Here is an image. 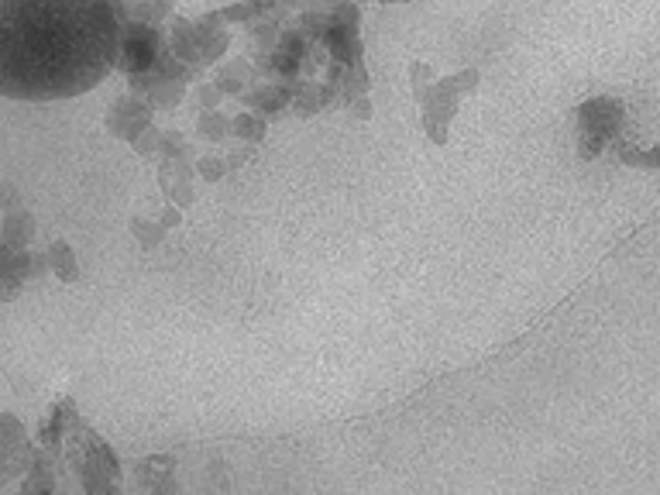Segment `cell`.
Returning <instances> with one entry per match:
<instances>
[{"label": "cell", "instance_id": "12", "mask_svg": "<svg viewBox=\"0 0 660 495\" xmlns=\"http://www.w3.org/2000/svg\"><path fill=\"white\" fill-rule=\"evenodd\" d=\"M327 28H330V11H303L296 18V31H300L306 42H324Z\"/></svg>", "mask_w": 660, "mask_h": 495}, {"label": "cell", "instance_id": "1", "mask_svg": "<svg viewBox=\"0 0 660 495\" xmlns=\"http://www.w3.org/2000/svg\"><path fill=\"white\" fill-rule=\"evenodd\" d=\"M117 42L110 0H0V97H80L114 69Z\"/></svg>", "mask_w": 660, "mask_h": 495}, {"label": "cell", "instance_id": "23", "mask_svg": "<svg viewBox=\"0 0 660 495\" xmlns=\"http://www.w3.org/2000/svg\"><path fill=\"white\" fill-rule=\"evenodd\" d=\"M351 110H355V117H361V121H368V117H372V104H368V97L351 100Z\"/></svg>", "mask_w": 660, "mask_h": 495}, {"label": "cell", "instance_id": "6", "mask_svg": "<svg viewBox=\"0 0 660 495\" xmlns=\"http://www.w3.org/2000/svg\"><path fill=\"white\" fill-rule=\"evenodd\" d=\"M152 128V104L141 97H121L107 114V131L121 141H135L141 131Z\"/></svg>", "mask_w": 660, "mask_h": 495}, {"label": "cell", "instance_id": "13", "mask_svg": "<svg viewBox=\"0 0 660 495\" xmlns=\"http://www.w3.org/2000/svg\"><path fill=\"white\" fill-rule=\"evenodd\" d=\"M217 14H220L224 25H248V21H262L265 18V11H262L258 0H241V4H231V7H224V11H217Z\"/></svg>", "mask_w": 660, "mask_h": 495}, {"label": "cell", "instance_id": "26", "mask_svg": "<svg viewBox=\"0 0 660 495\" xmlns=\"http://www.w3.org/2000/svg\"><path fill=\"white\" fill-rule=\"evenodd\" d=\"M389 4H403V0H389Z\"/></svg>", "mask_w": 660, "mask_h": 495}, {"label": "cell", "instance_id": "17", "mask_svg": "<svg viewBox=\"0 0 660 495\" xmlns=\"http://www.w3.org/2000/svg\"><path fill=\"white\" fill-rule=\"evenodd\" d=\"M196 172L207 183H217V179H224L231 172V165H227V159H220V155H203V159H196Z\"/></svg>", "mask_w": 660, "mask_h": 495}, {"label": "cell", "instance_id": "20", "mask_svg": "<svg viewBox=\"0 0 660 495\" xmlns=\"http://www.w3.org/2000/svg\"><path fill=\"white\" fill-rule=\"evenodd\" d=\"M7 234H11L14 245H18V241H28L31 238V217H25V214L11 217V224H7Z\"/></svg>", "mask_w": 660, "mask_h": 495}, {"label": "cell", "instance_id": "2", "mask_svg": "<svg viewBox=\"0 0 660 495\" xmlns=\"http://www.w3.org/2000/svg\"><path fill=\"white\" fill-rule=\"evenodd\" d=\"M623 121H626V110L619 100H612V97L585 100L575 114L581 159H599V155L605 152V145H612V141L619 138Z\"/></svg>", "mask_w": 660, "mask_h": 495}, {"label": "cell", "instance_id": "22", "mask_svg": "<svg viewBox=\"0 0 660 495\" xmlns=\"http://www.w3.org/2000/svg\"><path fill=\"white\" fill-rule=\"evenodd\" d=\"M159 224L165 227V231H172V227H179V224H183V214H179V207H176V203H172V207H165V210H162Z\"/></svg>", "mask_w": 660, "mask_h": 495}, {"label": "cell", "instance_id": "11", "mask_svg": "<svg viewBox=\"0 0 660 495\" xmlns=\"http://www.w3.org/2000/svg\"><path fill=\"white\" fill-rule=\"evenodd\" d=\"M196 135L203 141H227L231 138V117L220 110H200L196 117Z\"/></svg>", "mask_w": 660, "mask_h": 495}, {"label": "cell", "instance_id": "14", "mask_svg": "<svg viewBox=\"0 0 660 495\" xmlns=\"http://www.w3.org/2000/svg\"><path fill=\"white\" fill-rule=\"evenodd\" d=\"M131 231H135L138 245L145 248V251L159 248V241L165 238V227L159 224V220H145V217H135V220H131Z\"/></svg>", "mask_w": 660, "mask_h": 495}, {"label": "cell", "instance_id": "15", "mask_svg": "<svg viewBox=\"0 0 660 495\" xmlns=\"http://www.w3.org/2000/svg\"><path fill=\"white\" fill-rule=\"evenodd\" d=\"M52 265H55V272H59L66 282L80 279V269H76V258H73V251H69L66 241H59V245H55V251H52Z\"/></svg>", "mask_w": 660, "mask_h": 495}, {"label": "cell", "instance_id": "3", "mask_svg": "<svg viewBox=\"0 0 660 495\" xmlns=\"http://www.w3.org/2000/svg\"><path fill=\"white\" fill-rule=\"evenodd\" d=\"M165 45V31L162 28H152V25H141V21H124L121 25V42H117V62L114 69L128 76H138V73H148L155 66Z\"/></svg>", "mask_w": 660, "mask_h": 495}, {"label": "cell", "instance_id": "9", "mask_svg": "<svg viewBox=\"0 0 660 495\" xmlns=\"http://www.w3.org/2000/svg\"><path fill=\"white\" fill-rule=\"evenodd\" d=\"M135 468H138V471H135L138 485L148 492L152 485H159V482H165V478H172V468H176V461H172L169 454H152V458L138 461Z\"/></svg>", "mask_w": 660, "mask_h": 495}, {"label": "cell", "instance_id": "19", "mask_svg": "<svg viewBox=\"0 0 660 495\" xmlns=\"http://www.w3.org/2000/svg\"><path fill=\"white\" fill-rule=\"evenodd\" d=\"M193 100L200 104V110H217L224 97H220V90L214 86V80H210V83H196L193 86Z\"/></svg>", "mask_w": 660, "mask_h": 495}, {"label": "cell", "instance_id": "24", "mask_svg": "<svg viewBox=\"0 0 660 495\" xmlns=\"http://www.w3.org/2000/svg\"><path fill=\"white\" fill-rule=\"evenodd\" d=\"M179 489H176V478H165V482H159V485H152L148 489V495H176Z\"/></svg>", "mask_w": 660, "mask_h": 495}, {"label": "cell", "instance_id": "8", "mask_svg": "<svg viewBox=\"0 0 660 495\" xmlns=\"http://www.w3.org/2000/svg\"><path fill=\"white\" fill-rule=\"evenodd\" d=\"M265 135H269V121L251 110H241L238 117H231V138H238L241 145H258Z\"/></svg>", "mask_w": 660, "mask_h": 495}, {"label": "cell", "instance_id": "16", "mask_svg": "<svg viewBox=\"0 0 660 495\" xmlns=\"http://www.w3.org/2000/svg\"><path fill=\"white\" fill-rule=\"evenodd\" d=\"M619 155H623V162H630V165H647V169H660V145H654V148L619 145Z\"/></svg>", "mask_w": 660, "mask_h": 495}, {"label": "cell", "instance_id": "10", "mask_svg": "<svg viewBox=\"0 0 660 495\" xmlns=\"http://www.w3.org/2000/svg\"><path fill=\"white\" fill-rule=\"evenodd\" d=\"M296 117H313L317 110H324V83L303 80L300 90L293 93V104H289Z\"/></svg>", "mask_w": 660, "mask_h": 495}, {"label": "cell", "instance_id": "18", "mask_svg": "<svg viewBox=\"0 0 660 495\" xmlns=\"http://www.w3.org/2000/svg\"><path fill=\"white\" fill-rule=\"evenodd\" d=\"M131 145H135V152L141 155V159H155V155H159V145H162V131L152 124V128L141 131V135L131 141Z\"/></svg>", "mask_w": 660, "mask_h": 495}, {"label": "cell", "instance_id": "4", "mask_svg": "<svg viewBox=\"0 0 660 495\" xmlns=\"http://www.w3.org/2000/svg\"><path fill=\"white\" fill-rule=\"evenodd\" d=\"M358 25H361V11L355 0H341V4L330 11V28L324 35V49L330 52V62L337 66H358L361 62V35H358Z\"/></svg>", "mask_w": 660, "mask_h": 495}, {"label": "cell", "instance_id": "21", "mask_svg": "<svg viewBox=\"0 0 660 495\" xmlns=\"http://www.w3.org/2000/svg\"><path fill=\"white\" fill-rule=\"evenodd\" d=\"M454 86H458V93L465 97V93H471L478 86V69H461L458 76H451Z\"/></svg>", "mask_w": 660, "mask_h": 495}, {"label": "cell", "instance_id": "25", "mask_svg": "<svg viewBox=\"0 0 660 495\" xmlns=\"http://www.w3.org/2000/svg\"><path fill=\"white\" fill-rule=\"evenodd\" d=\"M155 11L162 14V18H172V11H176V0H152Z\"/></svg>", "mask_w": 660, "mask_h": 495}, {"label": "cell", "instance_id": "5", "mask_svg": "<svg viewBox=\"0 0 660 495\" xmlns=\"http://www.w3.org/2000/svg\"><path fill=\"white\" fill-rule=\"evenodd\" d=\"M303 86V76L300 80H286V83H255L248 93H241V104H245L251 114L265 117V121H272V117H279L282 110H289L293 104V93Z\"/></svg>", "mask_w": 660, "mask_h": 495}, {"label": "cell", "instance_id": "7", "mask_svg": "<svg viewBox=\"0 0 660 495\" xmlns=\"http://www.w3.org/2000/svg\"><path fill=\"white\" fill-rule=\"evenodd\" d=\"M258 83V66L248 59H227L217 62L214 69V86L220 90V97H241L251 86Z\"/></svg>", "mask_w": 660, "mask_h": 495}]
</instances>
